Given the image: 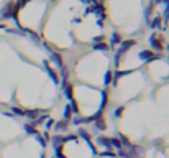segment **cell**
<instances>
[{"mask_svg":"<svg viewBox=\"0 0 169 158\" xmlns=\"http://www.w3.org/2000/svg\"><path fill=\"white\" fill-rule=\"evenodd\" d=\"M13 9H15V4H13V2H8V4L4 7V10L0 12L2 18H12L13 17Z\"/></svg>","mask_w":169,"mask_h":158,"instance_id":"1","label":"cell"},{"mask_svg":"<svg viewBox=\"0 0 169 158\" xmlns=\"http://www.w3.org/2000/svg\"><path fill=\"white\" fill-rule=\"evenodd\" d=\"M140 58L144 59V61H151V59H158L161 56L159 54H154V51H151V50H143L140 53Z\"/></svg>","mask_w":169,"mask_h":158,"instance_id":"2","label":"cell"},{"mask_svg":"<svg viewBox=\"0 0 169 158\" xmlns=\"http://www.w3.org/2000/svg\"><path fill=\"white\" fill-rule=\"evenodd\" d=\"M149 43H151V46L156 51H163V43H161V40L156 36V35H153V36L149 38Z\"/></svg>","mask_w":169,"mask_h":158,"instance_id":"3","label":"cell"},{"mask_svg":"<svg viewBox=\"0 0 169 158\" xmlns=\"http://www.w3.org/2000/svg\"><path fill=\"white\" fill-rule=\"evenodd\" d=\"M51 59H53L56 64H58L59 68H64V63H62V58H61V54H58V53H53L51 54Z\"/></svg>","mask_w":169,"mask_h":158,"instance_id":"4","label":"cell"},{"mask_svg":"<svg viewBox=\"0 0 169 158\" xmlns=\"http://www.w3.org/2000/svg\"><path fill=\"white\" fill-rule=\"evenodd\" d=\"M45 64H46V69H48V73H49V76H51V79H53L54 83H59V79H58V74L54 73L53 69H51L49 66H48V61H45Z\"/></svg>","mask_w":169,"mask_h":158,"instance_id":"5","label":"cell"},{"mask_svg":"<svg viewBox=\"0 0 169 158\" xmlns=\"http://www.w3.org/2000/svg\"><path fill=\"white\" fill-rule=\"evenodd\" d=\"M94 50H99V51H107L108 50V45L107 43H97V45H94Z\"/></svg>","mask_w":169,"mask_h":158,"instance_id":"6","label":"cell"},{"mask_svg":"<svg viewBox=\"0 0 169 158\" xmlns=\"http://www.w3.org/2000/svg\"><path fill=\"white\" fill-rule=\"evenodd\" d=\"M118 43H122V36H120L118 33H113L112 35V46L118 45Z\"/></svg>","mask_w":169,"mask_h":158,"instance_id":"7","label":"cell"},{"mask_svg":"<svg viewBox=\"0 0 169 158\" xmlns=\"http://www.w3.org/2000/svg\"><path fill=\"white\" fill-rule=\"evenodd\" d=\"M38 114H40V110H26L25 115H26V117H30L31 120H35V119L38 117Z\"/></svg>","mask_w":169,"mask_h":158,"instance_id":"8","label":"cell"},{"mask_svg":"<svg viewBox=\"0 0 169 158\" xmlns=\"http://www.w3.org/2000/svg\"><path fill=\"white\" fill-rule=\"evenodd\" d=\"M161 25V17H156L154 20H151V28H159Z\"/></svg>","mask_w":169,"mask_h":158,"instance_id":"9","label":"cell"},{"mask_svg":"<svg viewBox=\"0 0 169 158\" xmlns=\"http://www.w3.org/2000/svg\"><path fill=\"white\" fill-rule=\"evenodd\" d=\"M25 129H26V132H28V133H35V135H36V129H35V127H33V124H26L25 125Z\"/></svg>","mask_w":169,"mask_h":158,"instance_id":"10","label":"cell"},{"mask_svg":"<svg viewBox=\"0 0 169 158\" xmlns=\"http://www.w3.org/2000/svg\"><path fill=\"white\" fill-rule=\"evenodd\" d=\"M95 120H97V129H100V130H105V122L103 120H100V117H97V119H95Z\"/></svg>","mask_w":169,"mask_h":158,"instance_id":"11","label":"cell"},{"mask_svg":"<svg viewBox=\"0 0 169 158\" xmlns=\"http://www.w3.org/2000/svg\"><path fill=\"white\" fill-rule=\"evenodd\" d=\"M66 127H67L66 120H64V122H58V124H56V130H66Z\"/></svg>","mask_w":169,"mask_h":158,"instance_id":"12","label":"cell"},{"mask_svg":"<svg viewBox=\"0 0 169 158\" xmlns=\"http://www.w3.org/2000/svg\"><path fill=\"white\" fill-rule=\"evenodd\" d=\"M102 94H103V102H102V110H103V109H105V105L108 104V94H107V91H103Z\"/></svg>","mask_w":169,"mask_h":158,"instance_id":"13","label":"cell"},{"mask_svg":"<svg viewBox=\"0 0 169 158\" xmlns=\"http://www.w3.org/2000/svg\"><path fill=\"white\" fill-rule=\"evenodd\" d=\"M66 96L69 97V99H72V86H69V84H66Z\"/></svg>","mask_w":169,"mask_h":158,"instance_id":"14","label":"cell"},{"mask_svg":"<svg viewBox=\"0 0 169 158\" xmlns=\"http://www.w3.org/2000/svg\"><path fill=\"white\" fill-rule=\"evenodd\" d=\"M12 110L15 114H18V115H25V112H26L25 109H18V107H12Z\"/></svg>","mask_w":169,"mask_h":158,"instance_id":"15","label":"cell"},{"mask_svg":"<svg viewBox=\"0 0 169 158\" xmlns=\"http://www.w3.org/2000/svg\"><path fill=\"white\" fill-rule=\"evenodd\" d=\"M112 81V71H108L107 74H105V84H108Z\"/></svg>","mask_w":169,"mask_h":158,"instance_id":"16","label":"cell"},{"mask_svg":"<svg viewBox=\"0 0 169 158\" xmlns=\"http://www.w3.org/2000/svg\"><path fill=\"white\" fill-rule=\"evenodd\" d=\"M64 119H66V120L71 119V107H66V115H64Z\"/></svg>","mask_w":169,"mask_h":158,"instance_id":"17","label":"cell"},{"mask_svg":"<svg viewBox=\"0 0 169 158\" xmlns=\"http://www.w3.org/2000/svg\"><path fill=\"white\" fill-rule=\"evenodd\" d=\"M122 112H123V107H118L115 110V117H122Z\"/></svg>","mask_w":169,"mask_h":158,"instance_id":"18","label":"cell"},{"mask_svg":"<svg viewBox=\"0 0 169 158\" xmlns=\"http://www.w3.org/2000/svg\"><path fill=\"white\" fill-rule=\"evenodd\" d=\"M168 18H169V7L166 9V12H164V20L168 21Z\"/></svg>","mask_w":169,"mask_h":158,"instance_id":"19","label":"cell"},{"mask_svg":"<svg viewBox=\"0 0 169 158\" xmlns=\"http://www.w3.org/2000/svg\"><path fill=\"white\" fill-rule=\"evenodd\" d=\"M163 2H164L166 5H169V0H163Z\"/></svg>","mask_w":169,"mask_h":158,"instance_id":"20","label":"cell"},{"mask_svg":"<svg viewBox=\"0 0 169 158\" xmlns=\"http://www.w3.org/2000/svg\"><path fill=\"white\" fill-rule=\"evenodd\" d=\"M168 50H169V45H168Z\"/></svg>","mask_w":169,"mask_h":158,"instance_id":"21","label":"cell"}]
</instances>
